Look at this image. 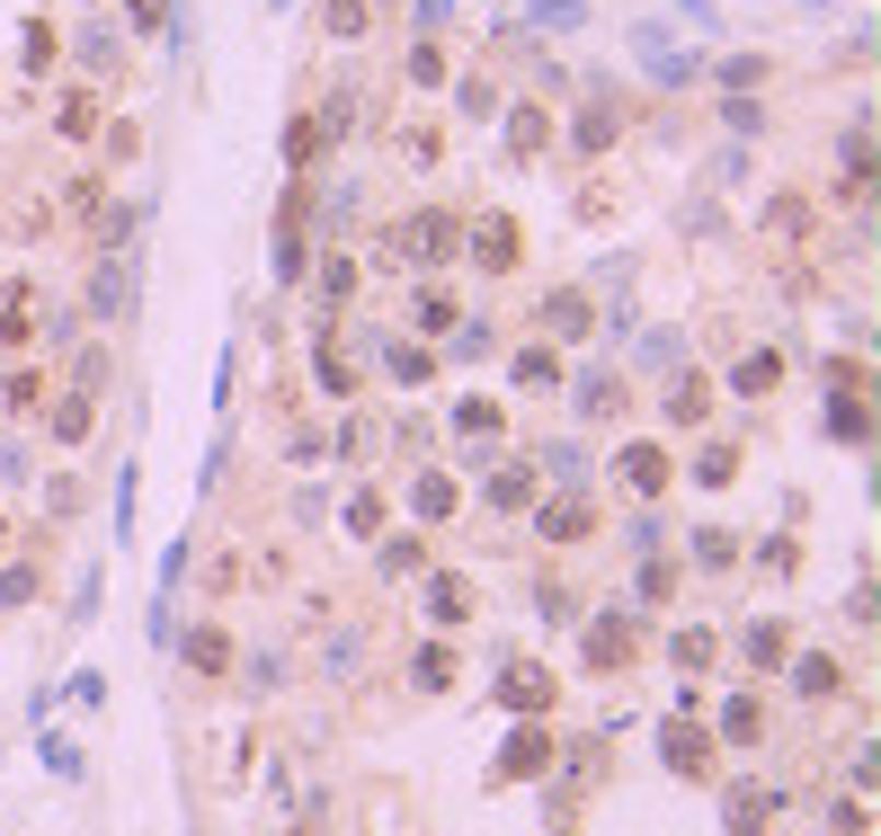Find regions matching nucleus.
I'll return each mask as SVG.
<instances>
[{
  "label": "nucleus",
  "instance_id": "1",
  "mask_svg": "<svg viewBox=\"0 0 881 836\" xmlns=\"http://www.w3.org/2000/svg\"><path fill=\"white\" fill-rule=\"evenodd\" d=\"M454 214H410V232H401V249H410V258H445L454 249V232H445Z\"/></svg>",
  "mask_w": 881,
  "mask_h": 836
},
{
  "label": "nucleus",
  "instance_id": "2",
  "mask_svg": "<svg viewBox=\"0 0 881 836\" xmlns=\"http://www.w3.org/2000/svg\"><path fill=\"white\" fill-rule=\"evenodd\" d=\"M624 480H633V490H659V480H668V463L641 445V454H624Z\"/></svg>",
  "mask_w": 881,
  "mask_h": 836
},
{
  "label": "nucleus",
  "instance_id": "3",
  "mask_svg": "<svg viewBox=\"0 0 881 836\" xmlns=\"http://www.w3.org/2000/svg\"><path fill=\"white\" fill-rule=\"evenodd\" d=\"M366 27V0H329V36H357Z\"/></svg>",
  "mask_w": 881,
  "mask_h": 836
},
{
  "label": "nucleus",
  "instance_id": "4",
  "mask_svg": "<svg viewBox=\"0 0 881 836\" xmlns=\"http://www.w3.org/2000/svg\"><path fill=\"white\" fill-rule=\"evenodd\" d=\"M419 516H454V490H445V480H419Z\"/></svg>",
  "mask_w": 881,
  "mask_h": 836
}]
</instances>
